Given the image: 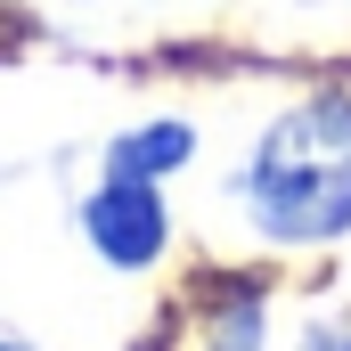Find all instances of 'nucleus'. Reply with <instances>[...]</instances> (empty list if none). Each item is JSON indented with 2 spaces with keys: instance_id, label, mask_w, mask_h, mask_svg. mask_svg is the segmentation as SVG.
I'll return each instance as SVG.
<instances>
[{
  "instance_id": "20e7f679",
  "label": "nucleus",
  "mask_w": 351,
  "mask_h": 351,
  "mask_svg": "<svg viewBox=\"0 0 351 351\" xmlns=\"http://www.w3.org/2000/svg\"><path fill=\"white\" fill-rule=\"evenodd\" d=\"M204 351H262L269 343V286L254 269H221L204 278Z\"/></svg>"
},
{
  "instance_id": "f257e3e1",
  "label": "nucleus",
  "mask_w": 351,
  "mask_h": 351,
  "mask_svg": "<svg viewBox=\"0 0 351 351\" xmlns=\"http://www.w3.org/2000/svg\"><path fill=\"white\" fill-rule=\"evenodd\" d=\"M237 204L254 221V237L278 254H319L351 237V90H311L286 98L262 123Z\"/></svg>"
},
{
  "instance_id": "423d86ee",
  "label": "nucleus",
  "mask_w": 351,
  "mask_h": 351,
  "mask_svg": "<svg viewBox=\"0 0 351 351\" xmlns=\"http://www.w3.org/2000/svg\"><path fill=\"white\" fill-rule=\"evenodd\" d=\"M0 351H33V343H16V335H0Z\"/></svg>"
},
{
  "instance_id": "39448f33",
  "label": "nucleus",
  "mask_w": 351,
  "mask_h": 351,
  "mask_svg": "<svg viewBox=\"0 0 351 351\" xmlns=\"http://www.w3.org/2000/svg\"><path fill=\"white\" fill-rule=\"evenodd\" d=\"M311 351H351V335H319V343H311Z\"/></svg>"
},
{
  "instance_id": "f03ea898",
  "label": "nucleus",
  "mask_w": 351,
  "mask_h": 351,
  "mask_svg": "<svg viewBox=\"0 0 351 351\" xmlns=\"http://www.w3.org/2000/svg\"><path fill=\"white\" fill-rule=\"evenodd\" d=\"M82 245L98 254L106 269H156L172 254V204H164V188L156 180H106L82 196Z\"/></svg>"
},
{
  "instance_id": "7ed1b4c3",
  "label": "nucleus",
  "mask_w": 351,
  "mask_h": 351,
  "mask_svg": "<svg viewBox=\"0 0 351 351\" xmlns=\"http://www.w3.org/2000/svg\"><path fill=\"white\" fill-rule=\"evenodd\" d=\"M196 164V123L188 114H139V123H123L114 139H106V156H98V172L106 180H164L188 172Z\"/></svg>"
}]
</instances>
